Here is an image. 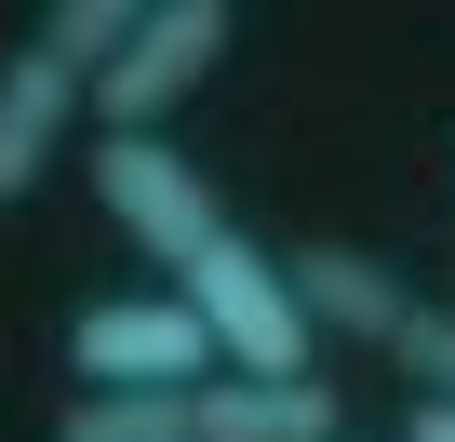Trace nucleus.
Returning <instances> with one entry per match:
<instances>
[{
    "label": "nucleus",
    "instance_id": "obj_1",
    "mask_svg": "<svg viewBox=\"0 0 455 442\" xmlns=\"http://www.w3.org/2000/svg\"><path fill=\"white\" fill-rule=\"evenodd\" d=\"M174 295L201 309V335H214L228 375H322V335H308V295H295V255L282 242L228 229L214 255L174 269Z\"/></svg>",
    "mask_w": 455,
    "mask_h": 442
},
{
    "label": "nucleus",
    "instance_id": "obj_2",
    "mask_svg": "<svg viewBox=\"0 0 455 442\" xmlns=\"http://www.w3.org/2000/svg\"><path fill=\"white\" fill-rule=\"evenodd\" d=\"M94 201H108V229H121V242H134L161 282L242 229V214L214 201V174H201L174 134H94Z\"/></svg>",
    "mask_w": 455,
    "mask_h": 442
},
{
    "label": "nucleus",
    "instance_id": "obj_3",
    "mask_svg": "<svg viewBox=\"0 0 455 442\" xmlns=\"http://www.w3.org/2000/svg\"><path fill=\"white\" fill-rule=\"evenodd\" d=\"M68 375H81V389H214L228 362H214L201 309H188L174 282H148V295H94V309L68 322Z\"/></svg>",
    "mask_w": 455,
    "mask_h": 442
},
{
    "label": "nucleus",
    "instance_id": "obj_4",
    "mask_svg": "<svg viewBox=\"0 0 455 442\" xmlns=\"http://www.w3.org/2000/svg\"><path fill=\"white\" fill-rule=\"evenodd\" d=\"M228 41H242V14H228V0H148L134 41H121V68L94 81V134H161V121L214 81Z\"/></svg>",
    "mask_w": 455,
    "mask_h": 442
},
{
    "label": "nucleus",
    "instance_id": "obj_5",
    "mask_svg": "<svg viewBox=\"0 0 455 442\" xmlns=\"http://www.w3.org/2000/svg\"><path fill=\"white\" fill-rule=\"evenodd\" d=\"M81 121H94V81H68L41 41H28V54H0V214L41 201V174L68 161Z\"/></svg>",
    "mask_w": 455,
    "mask_h": 442
},
{
    "label": "nucleus",
    "instance_id": "obj_6",
    "mask_svg": "<svg viewBox=\"0 0 455 442\" xmlns=\"http://www.w3.org/2000/svg\"><path fill=\"white\" fill-rule=\"evenodd\" d=\"M201 442H348V389L335 375H214L188 389Z\"/></svg>",
    "mask_w": 455,
    "mask_h": 442
},
{
    "label": "nucleus",
    "instance_id": "obj_7",
    "mask_svg": "<svg viewBox=\"0 0 455 442\" xmlns=\"http://www.w3.org/2000/svg\"><path fill=\"white\" fill-rule=\"evenodd\" d=\"M295 295H308V335H348V349H402V322H415V295H402V269L388 255H362V242H295Z\"/></svg>",
    "mask_w": 455,
    "mask_h": 442
},
{
    "label": "nucleus",
    "instance_id": "obj_8",
    "mask_svg": "<svg viewBox=\"0 0 455 442\" xmlns=\"http://www.w3.org/2000/svg\"><path fill=\"white\" fill-rule=\"evenodd\" d=\"M54 442H201V429H188V389H68Z\"/></svg>",
    "mask_w": 455,
    "mask_h": 442
},
{
    "label": "nucleus",
    "instance_id": "obj_9",
    "mask_svg": "<svg viewBox=\"0 0 455 442\" xmlns=\"http://www.w3.org/2000/svg\"><path fill=\"white\" fill-rule=\"evenodd\" d=\"M134 14H148V0H54V14H41V54H54L68 81H108L121 41H134Z\"/></svg>",
    "mask_w": 455,
    "mask_h": 442
},
{
    "label": "nucleus",
    "instance_id": "obj_10",
    "mask_svg": "<svg viewBox=\"0 0 455 442\" xmlns=\"http://www.w3.org/2000/svg\"><path fill=\"white\" fill-rule=\"evenodd\" d=\"M388 375H415V402H455V309H428V295H415V322H402Z\"/></svg>",
    "mask_w": 455,
    "mask_h": 442
},
{
    "label": "nucleus",
    "instance_id": "obj_11",
    "mask_svg": "<svg viewBox=\"0 0 455 442\" xmlns=\"http://www.w3.org/2000/svg\"><path fill=\"white\" fill-rule=\"evenodd\" d=\"M402 442H455V402H415V415H402Z\"/></svg>",
    "mask_w": 455,
    "mask_h": 442
},
{
    "label": "nucleus",
    "instance_id": "obj_12",
    "mask_svg": "<svg viewBox=\"0 0 455 442\" xmlns=\"http://www.w3.org/2000/svg\"><path fill=\"white\" fill-rule=\"evenodd\" d=\"M348 442H362V429H348Z\"/></svg>",
    "mask_w": 455,
    "mask_h": 442
}]
</instances>
